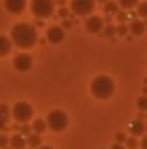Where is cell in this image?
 <instances>
[{
  "label": "cell",
  "instance_id": "obj_1",
  "mask_svg": "<svg viewBox=\"0 0 147 149\" xmlns=\"http://www.w3.org/2000/svg\"><path fill=\"white\" fill-rule=\"evenodd\" d=\"M10 42L19 49L32 48L38 42V32L33 25L28 22H20L13 26L10 32Z\"/></svg>",
  "mask_w": 147,
  "mask_h": 149
},
{
  "label": "cell",
  "instance_id": "obj_2",
  "mask_svg": "<svg viewBox=\"0 0 147 149\" xmlns=\"http://www.w3.org/2000/svg\"><path fill=\"white\" fill-rule=\"evenodd\" d=\"M115 91V84L108 75H98L91 83V93L98 100L110 99Z\"/></svg>",
  "mask_w": 147,
  "mask_h": 149
},
{
  "label": "cell",
  "instance_id": "obj_3",
  "mask_svg": "<svg viewBox=\"0 0 147 149\" xmlns=\"http://www.w3.org/2000/svg\"><path fill=\"white\" fill-rule=\"evenodd\" d=\"M45 122H46V127H49L52 132H62L66 129L69 119H68L65 111L56 109V110H52L49 113Z\"/></svg>",
  "mask_w": 147,
  "mask_h": 149
},
{
  "label": "cell",
  "instance_id": "obj_4",
  "mask_svg": "<svg viewBox=\"0 0 147 149\" xmlns=\"http://www.w3.org/2000/svg\"><path fill=\"white\" fill-rule=\"evenodd\" d=\"M55 3L53 0H32L30 12L39 19H48L53 15Z\"/></svg>",
  "mask_w": 147,
  "mask_h": 149
},
{
  "label": "cell",
  "instance_id": "obj_5",
  "mask_svg": "<svg viewBox=\"0 0 147 149\" xmlns=\"http://www.w3.org/2000/svg\"><path fill=\"white\" fill-rule=\"evenodd\" d=\"M10 113L14 117L16 122H19V123H28L32 119V116H33V109H32L30 104H28L25 101H19V103H16L13 106V110Z\"/></svg>",
  "mask_w": 147,
  "mask_h": 149
},
{
  "label": "cell",
  "instance_id": "obj_6",
  "mask_svg": "<svg viewBox=\"0 0 147 149\" xmlns=\"http://www.w3.org/2000/svg\"><path fill=\"white\" fill-rule=\"evenodd\" d=\"M95 7V0H71V12L77 16H88Z\"/></svg>",
  "mask_w": 147,
  "mask_h": 149
},
{
  "label": "cell",
  "instance_id": "obj_7",
  "mask_svg": "<svg viewBox=\"0 0 147 149\" xmlns=\"http://www.w3.org/2000/svg\"><path fill=\"white\" fill-rule=\"evenodd\" d=\"M32 56L29 55V54H17L16 56H14V59H13V65H14V68L17 70V71H20V72H25V71H28L30 67H32Z\"/></svg>",
  "mask_w": 147,
  "mask_h": 149
},
{
  "label": "cell",
  "instance_id": "obj_8",
  "mask_svg": "<svg viewBox=\"0 0 147 149\" xmlns=\"http://www.w3.org/2000/svg\"><path fill=\"white\" fill-rule=\"evenodd\" d=\"M46 38H48L49 42L53 44V45L61 44V42L63 41V38H65L63 28H61V26H58V25L50 26V28L48 29V32H46Z\"/></svg>",
  "mask_w": 147,
  "mask_h": 149
},
{
  "label": "cell",
  "instance_id": "obj_9",
  "mask_svg": "<svg viewBox=\"0 0 147 149\" xmlns=\"http://www.w3.org/2000/svg\"><path fill=\"white\" fill-rule=\"evenodd\" d=\"M4 7L9 13L20 15L26 7V0H4Z\"/></svg>",
  "mask_w": 147,
  "mask_h": 149
},
{
  "label": "cell",
  "instance_id": "obj_10",
  "mask_svg": "<svg viewBox=\"0 0 147 149\" xmlns=\"http://www.w3.org/2000/svg\"><path fill=\"white\" fill-rule=\"evenodd\" d=\"M85 28L88 32L91 33H98L101 32V29L104 28V20L99 17V16H90L87 20H85Z\"/></svg>",
  "mask_w": 147,
  "mask_h": 149
},
{
  "label": "cell",
  "instance_id": "obj_11",
  "mask_svg": "<svg viewBox=\"0 0 147 149\" xmlns=\"http://www.w3.org/2000/svg\"><path fill=\"white\" fill-rule=\"evenodd\" d=\"M10 109L7 104H0V130H6L10 120Z\"/></svg>",
  "mask_w": 147,
  "mask_h": 149
},
{
  "label": "cell",
  "instance_id": "obj_12",
  "mask_svg": "<svg viewBox=\"0 0 147 149\" xmlns=\"http://www.w3.org/2000/svg\"><path fill=\"white\" fill-rule=\"evenodd\" d=\"M9 142H10L12 149H23L25 146H26V139H25L20 133L13 135V136L9 139Z\"/></svg>",
  "mask_w": 147,
  "mask_h": 149
},
{
  "label": "cell",
  "instance_id": "obj_13",
  "mask_svg": "<svg viewBox=\"0 0 147 149\" xmlns=\"http://www.w3.org/2000/svg\"><path fill=\"white\" fill-rule=\"evenodd\" d=\"M144 130H146V125L141 120H134L130 125V133H131V136H140V135L144 133Z\"/></svg>",
  "mask_w": 147,
  "mask_h": 149
},
{
  "label": "cell",
  "instance_id": "obj_14",
  "mask_svg": "<svg viewBox=\"0 0 147 149\" xmlns=\"http://www.w3.org/2000/svg\"><path fill=\"white\" fill-rule=\"evenodd\" d=\"M144 31H146L144 22H141V20H133V22L130 23V32H131L133 35L140 36V35L144 33Z\"/></svg>",
  "mask_w": 147,
  "mask_h": 149
},
{
  "label": "cell",
  "instance_id": "obj_15",
  "mask_svg": "<svg viewBox=\"0 0 147 149\" xmlns=\"http://www.w3.org/2000/svg\"><path fill=\"white\" fill-rule=\"evenodd\" d=\"M10 49H12V42H10V39L0 35V56L7 55V54L10 52Z\"/></svg>",
  "mask_w": 147,
  "mask_h": 149
},
{
  "label": "cell",
  "instance_id": "obj_16",
  "mask_svg": "<svg viewBox=\"0 0 147 149\" xmlns=\"http://www.w3.org/2000/svg\"><path fill=\"white\" fill-rule=\"evenodd\" d=\"M30 127H32V130H33L35 133H39V135L43 133V132L48 129V127H46V122H45L43 119H35Z\"/></svg>",
  "mask_w": 147,
  "mask_h": 149
},
{
  "label": "cell",
  "instance_id": "obj_17",
  "mask_svg": "<svg viewBox=\"0 0 147 149\" xmlns=\"http://www.w3.org/2000/svg\"><path fill=\"white\" fill-rule=\"evenodd\" d=\"M41 142H42V139H41V135L39 133H30V135H28L26 143L30 148H38L41 145Z\"/></svg>",
  "mask_w": 147,
  "mask_h": 149
},
{
  "label": "cell",
  "instance_id": "obj_18",
  "mask_svg": "<svg viewBox=\"0 0 147 149\" xmlns=\"http://www.w3.org/2000/svg\"><path fill=\"white\" fill-rule=\"evenodd\" d=\"M104 10L108 13V15H112V13H117L118 12V4L117 1H112V0H107L105 1V6H104Z\"/></svg>",
  "mask_w": 147,
  "mask_h": 149
},
{
  "label": "cell",
  "instance_id": "obj_19",
  "mask_svg": "<svg viewBox=\"0 0 147 149\" xmlns=\"http://www.w3.org/2000/svg\"><path fill=\"white\" fill-rule=\"evenodd\" d=\"M117 4L121 6L123 9H133L139 4V0H118Z\"/></svg>",
  "mask_w": 147,
  "mask_h": 149
},
{
  "label": "cell",
  "instance_id": "obj_20",
  "mask_svg": "<svg viewBox=\"0 0 147 149\" xmlns=\"http://www.w3.org/2000/svg\"><path fill=\"white\" fill-rule=\"evenodd\" d=\"M126 145H127V148L128 149H136L139 146V142H137V139H136V136H131V138H126Z\"/></svg>",
  "mask_w": 147,
  "mask_h": 149
},
{
  "label": "cell",
  "instance_id": "obj_21",
  "mask_svg": "<svg viewBox=\"0 0 147 149\" xmlns=\"http://www.w3.org/2000/svg\"><path fill=\"white\" fill-rule=\"evenodd\" d=\"M127 31H128V28H127L124 23H120L118 28H115V33H118L120 36H124V35L127 33Z\"/></svg>",
  "mask_w": 147,
  "mask_h": 149
},
{
  "label": "cell",
  "instance_id": "obj_22",
  "mask_svg": "<svg viewBox=\"0 0 147 149\" xmlns=\"http://www.w3.org/2000/svg\"><path fill=\"white\" fill-rule=\"evenodd\" d=\"M17 129L20 130V135H22V136H25V135L28 136V135H30V133H32V127H30L29 125H26V123H25L22 127H17Z\"/></svg>",
  "mask_w": 147,
  "mask_h": 149
},
{
  "label": "cell",
  "instance_id": "obj_23",
  "mask_svg": "<svg viewBox=\"0 0 147 149\" xmlns=\"http://www.w3.org/2000/svg\"><path fill=\"white\" fill-rule=\"evenodd\" d=\"M139 15L141 17H147V3L146 1H143V3L139 4Z\"/></svg>",
  "mask_w": 147,
  "mask_h": 149
},
{
  "label": "cell",
  "instance_id": "obj_24",
  "mask_svg": "<svg viewBox=\"0 0 147 149\" xmlns=\"http://www.w3.org/2000/svg\"><path fill=\"white\" fill-rule=\"evenodd\" d=\"M137 106H139V109H140L141 111H146L147 110V99L146 97H140V99L137 100Z\"/></svg>",
  "mask_w": 147,
  "mask_h": 149
},
{
  "label": "cell",
  "instance_id": "obj_25",
  "mask_svg": "<svg viewBox=\"0 0 147 149\" xmlns=\"http://www.w3.org/2000/svg\"><path fill=\"white\" fill-rule=\"evenodd\" d=\"M104 33H105V36H108V38L112 36V35H115V26H112V25H107Z\"/></svg>",
  "mask_w": 147,
  "mask_h": 149
},
{
  "label": "cell",
  "instance_id": "obj_26",
  "mask_svg": "<svg viewBox=\"0 0 147 149\" xmlns=\"http://www.w3.org/2000/svg\"><path fill=\"white\" fill-rule=\"evenodd\" d=\"M58 15H59L62 19H66V17L69 16V10H68L66 7H63V6H62V7L58 10Z\"/></svg>",
  "mask_w": 147,
  "mask_h": 149
},
{
  "label": "cell",
  "instance_id": "obj_27",
  "mask_svg": "<svg viewBox=\"0 0 147 149\" xmlns=\"http://www.w3.org/2000/svg\"><path fill=\"white\" fill-rule=\"evenodd\" d=\"M7 143H9V138L1 133V135H0V148H6Z\"/></svg>",
  "mask_w": 147,
  "mask_h": 149
},
{
  "label": "cell",
  "instance_id": "obj_28",
  "mask_svg": "<svg viewBox=\"0 0 147 149\" xmlns=\"http://www.w3.org/2000/svg\"><path fill=\"white\" fill-rule=\"evenodd\" d=\"M117 19L123 23V22H126L127 20V13L126 12H117Z\"/></svg>",
  "mask_w": 147,
  "mask_h": 149
},
{
  "label": "cell",
  "instance_id": "obj_29",
  "mask_svg": "<svg viewBox=\"0 0 147 149\" xmlns=\"http://www.w3.org/2000/svg\"><path fill=\"white\" fill-rule=\"evenodd\" d=\"M126 138H127V136H126V133H123V132H120V133L115 135V139H117L118 143H123V142L126 141Z\"/></svg>",
  "mask_w": 147,
  "mask_h": 149
},
{
  "label": "cell",
  "instance_id": "obj_30",
  "mask_svg": "<svg viewBox=\"0 0 147 149\" xmlns=\"http://www.w3.org/2000/svg\"><path fill=\"white\" fill-rule=\"evenodd\" d=\"M61 28H65V29H68V28H71V22H69L68 19H65V20H63V25H62Z\"/></svg>",
  "mask_w": 147,
  "mask_h": 149
},
{
  "label": "cell",
  "instance_id": "obj_31",
  "mask_svg": "<svg viewBox=\"0 0 147 149\" xmlns=\"http://www.w3.org/2000/svg\"><path fill=\"white\" fill-rule=\"evenodd\" d=\"M110 149H124V146H123L121 143H114V145H112Z\"/></svg>",
  "mask_w": 147,
  "mask_h": 149
},
{
  "label": "cell",
  "instance_id": "obj_32",
  "mask_svg": "<svg viewBox=\"0 0 147 149\" xmlns=\"http://www.w3.org/2000/svg\"><path fill=\"white\" fill-rule=\"evenodd\" d=\"M141 148L147 149V138H144V139H143V142H141Z\"/></svg>",
  "mask_w": 147,
  "mask_h": 149
},
{
  "label": "cell",
  "instance_id": "obj_33",
  "mask_svg": "<svg viewBox=\"0 0 147 149\" xmlns=\"http://www.w3.org/2000/svg\"><path fill=\"white\" fill-rule=\"evenodd\" d=\"M58 3H59L61 6H63V4H65V0H58Z\"/></svg>",
  "mask_w": 147,
  "mask_h": 149
},
{
  "label": "cell",
  "instance_id": "obj_34",
  "mask_svg": "<svg viewBox=\"0 0 147 149\" xmlns=\"http://www.w3.org/2000/svg\"><path fill=\"white\" fill-rule=\"evenodd\" d=\"M39 149H53V148H50V146H42V148H39Z\"/></svg>",
  "mask_w": 147,
  "mask_h": 149
},
{
  "label": "cell",
  "instance_id": "obj_35",
  "mask_svg": "<svg viewBox=\"0 0 147 149\" xmlns=\"http://www.w3.org/2000/svg\"><path fill=\"white\" fill-rule=\"evenodd\" d=\"M97 1H99V3H105L107 0H97Z\"/></svg>",
  "mask_w": 147,
  "mask_h": 149
},
{
  "label": "cell",
  "instance_id": "obj_36",
  "mask_svg": "<svg viewBox=\"0 0 147 149\" xmlns=\"http://www.w3.org/2000/svg\"><path fill=\"white\" fill-rule=\"evenodd\" d=\"M3 149H12V148H3Z\"/></svg>",
  "mask_w": 147,
  "mask_h": 149
},
{
  "label": "cell",
  "instance_id": "obj_37",
  "mask_svg": "<svg viewBox=\"0 0 147 149\" xmlns=\"http://www.w3.org/2000/svg\"><path fill=\"white\" fill-rule=\"evenodd\" d=\"M23 149H25V148H23Z\"/></svg>",
  "mask_w": 147,
  "mask_h": 149
}]
</instances>
